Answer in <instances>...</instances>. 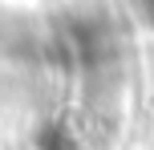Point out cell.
I'll use <instances>...</instances> for the list:
<instances>
[{
  "label": "cell",
  "instance_id": "1",
  "mask_svg": "<svg viewBox=\"0 0 154 150\" xmlns=\"http://www.w3.org/2000/svg\"><path fill=\"white\" fill-rule=\"evenodd\" d=\"M146 8H150V16H154V0H146Z\"/></svg>",
  "mask_w": 154,
  "mask_h": 150
}]
</instances>
